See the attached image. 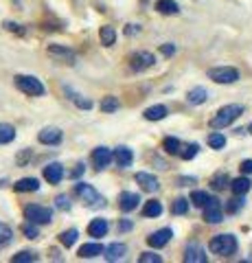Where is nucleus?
I'll use <instances>...</instances> for the list:
<instances>
[{"label": "nucleus", "instance_id": "obj_1", "mask_svg": "<svg viewBox=\"0 0 252 263\" xmlns=\"http://www.w3.org/2000/svg\"><path fill=\"white\" fill-rule=\"evenodd\" d=\"M241 114H243V105H239V103L224 105V108L219 110L213 119H210V127H213V129H224V127L232 125V123L237 121Z\"/></svg>", "mask_w": 252, "mask_h": 263}, {"label": "nucleus", "instance_id": "obj_2", "mask_svg": "<svg viewBox=\"0 0 252 263\" xmlns=\"http://www.w3.org/2000/svg\"><path fill=\"white\" fill-rule=\"evenodd\" d=\"M208 250L219 257H230L237 252V237L235 235H215L208 243Z\"/></svg>", "mask_w": 252, "mask_h": 263}, {"label": "nucleus", "instance_id": "obj_3", "mask_svg": "<svg viewBox=\"0 0 252 263\" xmlns=\"http://www.w3.org/2000/svg\"><path fill=\"white\" fill-rule=\"evenodd\" d=\"M13 81H15V88H18L20 92L29 95V97H42L46 92L44 84L37 77H33V75H15Z\"/></svg>", "mask_w": 252, "mask_h": 263}, {"label": "nucleus", "instance_id": "obj_4", "mask_svg": "<svg viewBox=\"0 0 252 263\" xmlns=\"http://www.w3.org/2000/svg\"><path fill=\"white\" fill-rule=\"evenodd\" d=\"M75 193L84 200V204L88 209H99V206H103L105 204V200H103V195L96 191V189L92 186V184H86V182H77L75 184Z\"/></svg>", "mask_w": 252, "mask_h": 263}, {"label": "nucleus", "instance_id": "obj_5", "mask_svg": "<svg viewBox=\"0 0 252 263\" xmlns=\"http://www.w3.org/2000/svg\"><path fill=\"white\" fill-rule=\"evenodd\" d=\"M24 217L35 221L40 226H44V224H51L53 221V211L48 206H42V204H29V206H24Z\"/></svg>", "mask_w": 252, "mask_h": 263}, {"label": "nucleus", "instance_id": "obj_6", "mask_svg": "<svg viewBox=\"0 0 252 263\" xmlns=\"http://www.w3.org/2000/svg\"><path fill=\"white\" fill-rule=\"evenodd\" d=\"M208 79H213L215 84H235L239 79V70L232 66H217L208 70Z\"/></svg>", "mask_w": 252, "mask_h": 263}, {"label": "nucleus", "instance_id": "obj_7", "mask_svg": "<svg viewBox=\"0 0 252 263\" xmlns=\"http://www.w3.org/2000/svg\"><path fill=\"white\" fill-rule=\"evenodd\" d=\"M153 64H156V57H153V53H149V51H138L129 57V68L136 70V72L147 70Z\"/></svg>", "mask_w": 252, "mask_h": 263}, {"label": "nucleus", "instance_id": "obj_8", "mask_svg": "<svg viewBox=\"0 0 252 263\" xmlns=\"http://www.w3.org/2000/svg\"><path fill=\"white\" fill-rule=\"evenodd\" d=\"M224 219V209H222V202L217 197H210L204 206V221L208 224H219Z\"/></svg>", "mask_w": 252, "mask_h": 263}, {"label": "nucleus", "instance_id": "obj_9", "mask_svg": "<svg viewBox=\"0 0 252 263\" xmlns=\"http://www.w3.org/2000/svg\"><path fill=\"white\" fill-rule=\"evenodd\" d=\"M48 55L53 57V60H57V62H64V64H75L77 62V55L72 48L68 46H62V44H51L46 48Z\"/></svg>", "mask_w": 252, "mask_h": 263}, {"label": "nucleus", "instance_id": "obj_10", "mask_svg": "<svg viewBox=\"0 0 252 263\" xmlns=\"http://www.w3.org/2000/svg\"><path fill=\"white\" fill-rule=\"evenodd\" d=\"M138 204H141V195L138 193H132V191H123L119 195V209L123 213H132L138 209Z\"/></svg>", "mask_w": 252, "mask_h": 263}, {"label": "nucleus", "instance_id": "obj_11", "mask_svg": "<svg viewBox=\"0 0 252 263\" xmlns=\"http://www.w3.org/2000/svg\"><path fill=\"white\" fill-rule=\"evenodd\" d=\"M184 261L186 263H206L208 261L206 250L202 248L200 243H189L184 250Z\"/></svg>", "mask_w": 252, "mask_h": 263}, {"label": "nucleus", "instance_id": "obj_12", "mask_svg": "<svg viewBox=\"0 0 252 263\" xmlns=\"http://www.w3.org/2000/svg\"><path fill=\"white\" fill-rule=\"evenodd\" d=\"M62 138H64V132L60 127H44L37 134V141L42 145H60Z\"/></svg>", "mask_w": 252, "mask_h": 263}, {"label": "nucleus", "instance_id": "obj_13", "mask_svg": "<svg viewBox=\"0 0 252 263\" xmlns=\"http://www.w3.org/2000/svg\"><path fill=\"white\" fill-rule=\"evenodd\" d=\"M171 237H173V230H171V228H160V230H156L153 235L147 237V243L151 246V248L158 250V248H165Z\"/></svg>", "mask_w": 252, "mask_h": 263}, {"label": "nucleus", "instance_id": "obj_14", "mask_svg": "<svg viewBox=\"0 0 252 263\" xmlns=\"http://www.w3.org/2000/svg\"><path fill=\"white\" fill-rule=\"evenodd\" d=\"M112 160H114V154H112L108 147H103V145H101V147H96V149L92 152V162H94V167L99 169V171L108 167Z\"/></svg>", "mask_w": 252, "mask_h": 263}, {"label": "nucleus", "instance_id": "obj_15", "mask_svg": "<svg viewBox=\"0 0 252 263\" xmlns=\"http://www.w3.org/2000/svg\"><path fill=\"white\" fill-rule=\"evenodd\" d=\"M127 254V246L125 243H121V241H114V243H110L108 248L103 250V257L105 261H110V263H114V261H121Z\"/></svg>", "mask_w": 252, "mask_h": 263}, {"label": "nucleus", "instance_id": "obj_16", "mask_svg": "<svg viewBox=\"0 0 252 263\" xmlns=\"http://www.w3.org/2000/svg\"><path fill=\"white\" fill-rule=\"evenodd\" d=\"M42 174H44V180H48V184H60L64 178V167L60 162H48Z\"/></svg>", "mask_w": 252, "mask_h": 263}, {"label": "nucleus", "instance_id": "obj_17", "mask_svg": "<svg viewBox=\"0 0 252 263\" xmlns=\"http://www.w3.org/2000/svg\"><path fill=\"white\" fill-rule=\"evenodd\" d=\"M136 182L141 184L143 191H147V193H153V191H158V178L156 176H151V174H145V171H138L136 174Z\"/></svg>", "mask_w": 252, "mask_h": 263}, {"label": "nucleus", "instance_id": "obj_18", "mask_svg": "<svg viewBox=\"0 0 252 263\" xmlns=\"http://www.w3.org/2000/svg\"><path fill=\"white\" fill-rule=\"evenodd\" d=\"M114 162L119 164L121 169H127L129 164L134 162V152L129 149V147H125V145L117 147V152H114Z\"/></svg>", "mask_w": 252, "mask_h": 263}, {"label": "nucleus", "instance_id": "obj_19", "mask_svg": "<svg viewBox=\"0 0 252 263\" xmlns=\"http://www.w3.org/2000/svg\"><path fill=\"white\" fill-rule=\"evenodd\" d=\"M64 92H66V97L70 99V101H72V103H75V105H77V108H79V110H90V108H92V101H90V99L81 97V95L77 92V90H72L70 86H64Z\"/></svg>", "mask_w": 252, "mask_h": 263}, {"label": "nucleus", "instance_id": "obj_20", "mask_svg": "<svg viewBox=\"0 0 252 263\" xmlns=\"http://www.w3.org/2000/svg\"><path fill=\"white\" fill-rule=\"evenodd\" d=\"M108 230H110V224H108V219H92L90 224H88V235L90 237H105L108 235Z\"/></svg>", "mask_w": 252, "mask_h": 263}, {"label": "nucleus", "instance_id": "obj_21", "mask_svg": "<svg viewBox=\"0 0 252 263\" xmlns=\"http://www.w3.org/2000/svg\"><path fill=\"white\" fill-rule=\"evenodd\" d=\"M103 246L101 243H84L79 248V257L81 259H94V257H99V254H103Z\"/></svg>", "mask_w": 252, "mask_h": 263}, {"label": "nucleus", "instance_id": "obj_22", "mask_svg": "<svg viewBox=\"0 0 252 263\" xmlns=\"http://www.w3.org/2000/svg\"><path fill=\"white\" fill-rule=\"evenodd\" d=\"M252 189V182L246 178V176H241V178H235L232 182H230V191L235 193V195H246L248 191Z\"/></svg>", "mask_w": 252, "mask_h": 263}, {"label": "nucleus", "instance_id": "obj_23", "mask_svg": "<svg viewBox=\"0 0 252 263\" xmlns=\"http://www.w3.org/2000/svg\"><path fill=\"white\" fill-rule=\"evenodd\" d=\"M13 189L18 193H27V191H37L40 189V180L37 178H22L13 184Z\"/></svg>", "mask_w": 252, "mask_h": 263}, {"label": "nucleus", "instance_id": "obj_24", "mask_svg": "<svg viewBox=\"0 0 252 263\" xmlns=\"http://www.w3.org/2000/svg\"><path fill=\"white\" fill-rule=\"evenodd\" d=\"M206 99H208V92H206V88H202V86L189 90V95H186V101L191 105H202Z\"/></svg>", "mask_w": 252, "mask_h": 263}, {"label": "nucleus", "instance_id": "obj_25", "mask_svg": "<svg viewBox=\"0 0 252 263\" xmlns=\"http://www.w3.org/2000/svg\"><path fill=\"white\" fill-rule=\"evenodd\" d=\"M156 9L162 15H178L180 13V7H178V3H173V0H158Z\"/></svg>", "mask_w": 252, "mask_h": 263}, {"label": "nucleus", "instance_id": "obj_26", "mask_svg": "<svg viewBox=\"0 0 252 263\" xmlns=\"http://www.w3.org/2000/svg\"><path fill=\"white\" fill-rule=\"evenodd\" d=\"M169 114V110L165 108V105H151V108H147L143 112V117L147 121H162Z\"/></svg>", "mask_w": 252, "mask_h": 263}, {"label": "nucleus", "instance_id": "obj_27", "mask_svg": "<svg viewBox=\"0 0 252 263\" xmlns=\"http://www.w3.org/2000/svg\"><path fill=\"white\" fill-rule=\"evenodd\" d=\"M99 37H101V44L103 46H112L117 42V31L114 27H110V24H103L101 31H99Z\"/></svg>", "mask_w": 252, "mask_h": 263}, {"label": "nucleus", "instance_id": "obj_28", "mask_svg": "<svg viewBox=\"0 0 252 263\" xmlns=\"http://www.w3.org/2000/svg\"><path fill=\"white\" fill-rule=\"evenodd\" d=\"M210 186L215 189V191H224L226 186H230V178L226 171H219V174H215L213 178H210Z\"/></svg>", "mask_w": 252, "mask_h": 263}, {"label": "nucleus", "instance_id": "obj_29", "mask_svg": "<svg viewBox=\"0 0 252 263\" xmlns=\"http://www.w3.org/2000/svg\"><path fill=\"white\" fill-rule=\"evenodd\" d=\"M162 149H165L167 154H171V156H180V149H182V143L178 141L176 136H167L165 141H162Z\"/></svg>", "mask_w": 252, "mask_h": 263}, {"label": "nucleus", "instance_id": "obj_30", "mask_svg": "<svg viewBox=\"0 0 252 263\" xmlns=\"http://www.w3.org/2000/svg\"><path fill=\"white\" fill-rule=\"evenodd\" d=\"M15 138V127L9 123H0V145H9Z\"/></svg>", "mask_w": 252, "mask_h": 263}, {"label": "nucleus", "instance_id": "obj_31", "mask_svg": "<svg viewBox=\"0 0 252 263\" xmlns=\"http://www.w3.org/2000/svg\"><path fill=\"white\" fill-rule=\"evenodd\" d=\"M119 99L117 97H112V95H108V97H103L101 99V103H99V108H101V112H105V114H112V112H117L119 110Z\"/></svg>", "mask_w": 252, "mask_h": 263}, {"label": "nucleus", "instance_id": "obj_32", "mask_svg": "<svg viewBox=\"0 0 252 263\" xmlns=\"http://www.w3.org/2000/svg\"><path fill=\"white\" fill-rule=\"evenodd\" d=\"M11 241H13V228L0 221V250H5Z\"/></svg>", "mask_w": 252, "mask_h": 263}, {"label": "nucleus", "instance_id": "obj_33", "mask_svg": "<svg viewBox=\"0 0 252 263\" xmlns=\"http://www.w3.org/2000/svg\"><path fill=\"white\" fill-rule=\"evenodd\" d=\"M160 213H162V204L158 200H149L143 206V217H158Z\"/></svg>", "mask_w": 252, "mask_h": 263}, {"label": "nucleus", "instance_id": "obj_34", "mask_svg": "<svg viewBox=\"0 0 252 263\" xmlns=\"http://www.w3.org/2000/svg\"><path fill=\"white\" fill-rule=\"evenodd\" d=\"M77 237H79L77 228H68V230H64V233H60V243L66 246V248H70V246H75Z\"/></svg>", "mask_w": 252, "mask_h": 263}, {"label": "nucleus", "instance_id": "obj_35", "mask_svg": "<svg viewBox=\"0 0 252 263\" xmlns=\"http://www.w3.org/2000/svg\"><path fill=\"white\" fill-rule=\"evenodd\" d=\"M37 259H40L37 252H33V250H22V252H18V254H13L11 257L13 263H33Z\"/></svg>", "mask_w": 252, "mask_h": 263}, {"label": "nucleus", "instance_id": "obj_36", "mask_svg": "<svg viewBox=\"0 0 252 263\" xmlns=\"http://www.w3.org/2000/svg\"><path fill=\"white\" fill-rule=\"evenodd\" d=\"M243 204H246V200H243V195H235L232 200L226 202V211L230 213V215H235V213H239L243 209Z\"/></svg>", "mask_w": 252, "mask_h": 263}, {"label": "nucleus", "instance_id": "obj_37", "mask_svg": "<svg viewBox=\"0 0 252 263\" xmlns=\"http://www.w3.org/2000/svg\"><path fill=\"white\" fill-rule=\"evenodd\" d=\"M37 226H40V224H35V221H31V219L24 221V224H22V233H24V237H29V239H37V237H40Z\"/></svg>", "mask_w": 252, "mask_h": 263}, {"label": "nucleus", "instance_id": "obj_38", "mask_svg": "<svg viewBox=\"0 0 252 263\" xmlns=\"http://www.w3.org/2000/svg\"><path fill=\"white\" fill-rule=\"evenodd\" d=\"M208 200H210V195L206 191H193L191 193V202H193V206H198V209H204Z\"/></svg>", "mask_w": 252, "mask_h": 263}, {"label": "nucleus", "instance_id": "obj_39", "mask_svg": "<svg viewBox=\"0 0 252 263\" xmlns=\"http://www.w3.org/2000/svg\"><path fill=\"white\" fill-rule=\"evenodd\" d=\"M186 211H189V200H184V197H178V200L171 204V213H173V215H184Z\"/></svg>", "mask_w": 252, "mask_h": 263}, {"label": "nucleus", "instance_id": "obj_40", "mask_svg": "<svg viewBox=\"0 0 252 263\" xmlns=\"http://www.w3.org/2000/svg\"><path fill=\"white\" fill-rule=\"evenodd\" d=\"M208 145L213 147V149H224L226 136H224V134H219V132H213V134L208 136Z\"/></svg>", "mask_w": 252, "mask_h": 263}, {"label": "nucleus", "instance_id": "obj_41", "mask_svg": "<svg viewBox=\"0 0 252 263\" xmlns=\"http://www.w3.org/2000/svg\"><path fill=\"white\" fill-rule=\"evenodd\" d=\"M198 152H200V145L191 143V145H186V147H182V149H180V158H184V160H193L195 156H198Z\"/></svg>", "mask_w": 252, "mask_h": 263}, {"label": "nucleus", "instance_id": "obj_42", "mask_svg": "<svg viewBox=\"0 0 252 263\" xmlns=\"http://www.w3.org/2000/svg\"><path fill=\"white\" fill-rule=\"evenodd\" d=\"M138 261L141 263H162V257L156 252H143L141 257H138Z\"/></svg>", "mask_w": 252, "mask_h": 263}, {"label": "nucleus", "instance_id": "obj_43", "mask_svg": "<svg viewBox=\"0 0 252 263\" xmlns=\"http://www.w3.org/2000/svg\"><path fill=\"white\" fill-rule=\"evenodd\" d=\"M3 27H5L7 31H9V33H15V35H24V29L20 27V24H18V22H11V20H5V22H3Z\"/></svg>", "mask_w": 252, "mask_h": 263}, {"label": "nucleus", "instance_id": "obj_44", "mask_svg": "<svg viewBox=\"0 0 252 263\" xmlns=\"http://www.w3.org/2000/svg\"><path fill=\"white\" fill-rule=\"evenodd\" d=\"M55 206H57L60 211H68L70 209V197L68 195H57L55 197Z\"/></svg>", "mask_w": 252, "mask_h": 263}, {"label": "nucleus", "instance_id": "obj_45", "mask_svg": "<svg viewBox=\"0 0 252 263\" xmlns=\"http://www.w3.org/2000/svg\"><path fill=\"white\" fill-rule=\"evenodd\" d=\"M160 53L165 55V57H171V55H176V44H171V42L162 44V46H160Z\"/></svg>", "mask_w": 252, "mask_h": 263}, {"label": "nucleus", "instance_id": "obj_46", "mask_svg": "<svg viewBox=\"0 0 252 263\" xmlns=\"http://www.w3.org/2000/svg\"><path fill=\"white\" fill-rule=\"evenodd\" d=\"M84 169H86V164H84V162H77V164H75V169H72V174H70V178H72V180H77L81 174H84Z\"/></svg>", "mask_w": 252, "mask_h": 263}, {"label": "nucleus", "instance_id": "obj_47", "mask_svg": "<svg viewBox=\"0 0 252 263\" xmlns=\"http://www.w3.org/2000/svg\"><path fill=\"white\" fill-rule=\"evenodd\" d=\"M239 169H241L243 176H250V174H252V160H243Z\"/></svg>", "mask_w": 252, "mask_h": 263}, {"label": "nucleus", "instance_id": "obj_48", "mask_svg": "<svg viewBox=\"0 0 252 263\" xmlns=\"http://www.w3.org/2000/svg\"><path fill=\"white\" fill-rule=\"evenodd\" d=\"M134 33H141V27H138V24H127V27H125V35H134Z\"/></svg>", "mask_w": 252, "mask_h": 263}, {"label": "nucleus", "instance_id": "obj_49", "mask_svg": "<svg viewBox=\"0 0 252 263\" xmlns=\"http://www.w3.org/2000/svg\"><path fill=\"white\" fill-rule=\"evenodd\" d=\"M29 156H33V154H31V149H24V152L18 156V164H20V167H22L24 162H27V158H29Z\"/></svg>", "mask_w": 252, "mask_h": 263}, {"label": "nucleus", "instance_id": "obj_50", "mask_svg": "<svg viewBox=\"0 0 252 263\" xmlns=\"http://www.w3.org/2000/svg\"><path fill=\"white\" fill-rule=\"evenodd\" d=\"M129 228H132V221H129V219H123V221L119 224V230H121V233H127Z\"/></svg>", "mask_w": 252, "mask_h": 263}, {"label": "nucleus", "instance_id": "obj_51", "mask_svg": "<svg viewBox=\"0 0 252 263\" xmlns=\"http://www.w3.org/2000/svg\"><path fill=\"white\" fill-rule=\"evenodd\" d=\"M178 182H180V186H186L189 182H195V178H180Z\"/></svg>", "mask_w": 252, "mask_h": 263}, {"label": "nucleus", "instance_id": "obj_52", "mask_svg": "<svg viewBox=\"0 0 252 263\" xmlns=\"http://www.w3.org/2000/svg\"><path fill=\"white\" fill-rule=\"evenodd\" d=\"M248 132H250V134H252V123H250V125H248Z\"/></svg>", "mask_w": 252, "mask_h": 263}]
</instances>
